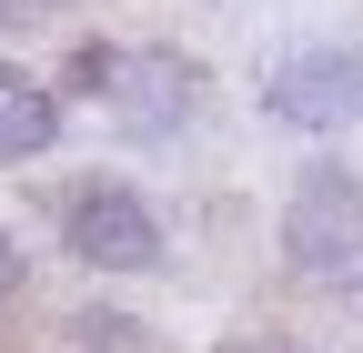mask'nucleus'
Instances as JSON below:
<instances>
[{
  "mask_svg": "<svg viewBox=\"0 0 363 353\" xmlns=\"http://www.w3.org/2000/svg\"><path fill=\"white\" fill-rule=\"evenodd\" d=\"M283 262L313 283V293H343L363 303V172L313 152L283 192Z\"/></svg>",
  "mask_w": 363,
  "mask_h": 353,
  "instance_id": "1",
  "label": "nucleus"
},
{
  "mask_svg": "<svg viewBox=\"0 0 363 353\" xmlns=\"http://www.w3.org/2000/svg\"><path fill=\"white\" fill-rule=\"evenodd\" d=\"M222 353H303V343H283V333H233Z\"/></svg>",
  "mask_w": 363,
  "mask_h": 353,
  "instance_id": "9",
  "label": "nucleus"
},
{
  "mask_svg": "<svg viewBox=\"0 0 363 353\" xmlns=\"http://www.w3.org/2000/svg\"><path fill=\"white\" fill-rule=\"evenodd\" d=\"M61 252L81 262V273H152L162 262V212L142 202V182H121V172H81V182L61 192Z\"/></svg>",
  "mask_w": 363,
  "mask_h": 353,
  "instance_id": "2",
  "label": "nucleus"
},
{
  "mask_svg": "<svg viewBox=\"0 0 363 353\" xmlns=\"http://www.w3.org/2000/svg\"><path fill=\"white\" fill-rule=\"evenodd\" d=\"M30 21H51V0H0V30H30Z\"/></svg>",
  "mask_w": 363,
  "mask_h": 353,
  "instance_id": "7",
  "label": "nucleus"
},
{
  "mask_svg": "<svg viewBox=\"0 0 363 353\" xmlns=\"http://www.w3.org/2000/svg\"><path fill=\"white\" fill-rule=\"evenodd\" d=\"M21 293V242H11V223H0V303Z\"/></svg>",
  "mask_w": 363,
  "mask_h": 353,
  "instance_id": "8",
  "label": "nucleus"
},
{
  "mask_svg": "<svg viewBox=\"0 0 363 353\" xmlns=\"http://www.w3.org/2000/svg\"><path fill=\"white\" fill-rule=\"evenodd\" d=\"M262 111L283 121V131H313V142H333V131H353L363 121V51L343 40H313V51H293V61H272L262 71Z\"/></svg>",
  "mask_w": 363,
  "mask_h": 353,
  "instance_id": "3",
  "label": "nucleus"
},
{
  "mask_svg": "<svg viewBox=\"0 0 363 353\" xmlns=\"http://www.w3.org/2000/svg\"><path fill=\"white\" fill-rule=\"evenodd\" d=\"M61 142V101L51 81H30L21 61H0V162H40Z\"/></svg>",
  "mask_w": 363,
  "mask_h": 353,
  "instance_id": "5",
  "label": "nucleus"
},
{
  "mask_svg": "<svg viewBox=\"0 0 363 353\" xmlns=\"http://www.w3.org/2000/svg\"><path fill=\"white\" fill-rule=\"evenodd\" d=\"M111 81H121V51H111V40H71L51 101H111Z\"/></svg>",
  "mask_w": 363,
  "mask_h": 353,
  "instance_id": "6",
  "label": "nucleus"
},
{
  "mask_svg": "<svg viewBox=\"0 0 363 353\" xmlns=\"http://www.w3.org/2000/svg\"><path fill=\"white\" fill-rule=\"evenodd\" d=\"M111 111L142 131V142H162V131H182L202 111V71L182 51H121V81H111Z\"/></svg>",
  "mask_w": 363,
  "mask_h": 353,
  "instance_id": "4",
  "label": "nucleus"
}]
</instances>
